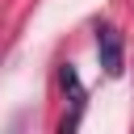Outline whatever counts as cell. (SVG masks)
<instances>
[{
	"instance_id": "1",
	"label": "cell",
	"mask_w": 134,
	"mask_h": 134,
	"mask_svg": "<svg viewBox=\"0 0 134 134\" xmlns=\"http://www.w3.org/2000/svg\"><path fill=\"white\" fill-rule=\"evenodd\" d=\"M96 54H100V67H105L109 75H121L126 54H121V34H117L113 25H100V29H96Z\"/></svg>"
},
{
	"instance_id": "2",
	"label": "cell",
	"mask_w": 134,
	"mask_h": 134,
	"mask_svg": "<svg viewBox=\"0 0 134 134\" xmlns=\"http://www.w3.org/2000/svg\"><path fill=\"white\" fill-rule=\"evenodd\" d=\"M59 84L71 92V100H84V88H80V75H75V67H71V63H63V67H59Z\"/></svg>"
}]
</instances>
